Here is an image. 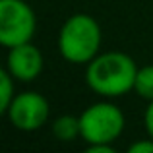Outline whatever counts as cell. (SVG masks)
Here are the masks:
<instances>
[{
	"label": "cell",
	"mask_w": 153,
	"mask_h": 153,
	"mask_svg": "<svg viewBox=\"0 0 153 153\" xmlns=\"http://www.w3.org/2000/svg\"><path fill=\"white\" fill-rule=\"evenodd\" d=\"M138 70L132 56L118 51L103 52L87 62L85 83L101 97H120L134 91Z\"/></svg>",
	"instance_id": "cell-1"
},
{
	"label": "cell",
	"mask_w": 153,
	"mask_h": 153,
	"mask_svg": "<svg viewBox=\"0 0 153 153\" xmlns=\"http://www.w3.org/2000/svg\"><path fill=\"white\" fill-rule=\"evenodd\" d=\"M101 27L89 14H74L58 33V51L70 64H87L99 54Z\"/></svg>",
	"instance_id": "cell-2"
},
{
	"label": "cell",
	"mask_w": 153,
	"mask_h": 153,
	"mask_svg": "<svg viewBox=\"0 0 153 153\" xmlns=\"http://www.w3.org/2000/svg\"><path fill=\"white\" fill-rule=\"evenodd\" d=\"M82 138L89 143H112L124 132V112L112 103H95L79 114Z\"/></svg>",
	"instance_id": "cell-3"
},
{
	"label": "cell",
	"mask_w": 153,
	"mask_h": 153,
	"mask_svg": "<svg viewBox=\"0 0 153 153\" xmlns=\"http://www.w3.org/2000/svg\"><path fill=\"white\" fill-rule=\"evenodd\" d=\"M35 27L37 18L29 0H0V43L6 49L29 43Z\"/></svg>",
	"instance_id": "cell-4"
},
{
	"label": "cell",
	"mask_w": 153,
	"mask_h": 153,
	"mask_svg": "<svg viewBox=\"0 0 153 153\" xmlns=\"http://www.w3.org/2000/svg\"><path fill=\"white\" fill-rule=\"evenodd\" d=\"M51 105L47 97L37 91H23L14 97L12 105L6 111V118L14 128L22 132H35L49 120Z\"/></svg>",
	"instance_id": "cell-5"
},
{
	"label": "cell",
	"mask_w": 153,
	"mask_h": 153,
	"mask_svg": "<svg viewBox=\"0 0 153 153\" xmlns=\"http://www.w3.org/2000/svg\"><path fill=\"white\" fill-rule=\"evenodd\" d=\"M8 66L6 70L14 76L18 82H33L43 72V54L35 45L23 43V45L8 49Z\"/></svg>",
	"instance_id": "cell-6"
},
{
	"label": "cell",
	"mask_w": 153,
	"mask_h": 153,
	"mask_svg": "<svg viewBox=\"0 0 153 153\" xmlns=\"http://www.w3.org/2000/svg\"><path fill=\"white\" fill-rule=\"evenodd\" d=\"M52 136L60 142H74L76 138H82V124L79 116L62 114L52 122Z\"/></svg>",
	"instance_id": "cell-7"
},
{
	"label": "cell",
	"mask_w": 153,
	"mask_h": 153,
	"mask_svg": "<svg viewBox=\"0 0 153 153\" xmlns=\"http://www.w3.org/2000/svg\"><path fill=\"white\" fill-rule=\"evenodd\" d=\"M134 91L140 97L147 99V101H153V64H147V66L138 70Z\"/></svg>",
	"instance_id": "cell-8"
},
{
	"label": "cell",
	"mask_w": 153,
	"mask_h": 153,
	"mask_svg": "<svg viewBox=\"0 0 153 153\" xmlns=\"http://www.w3.org/2000/svg\"><path fill=\"white\" fill-rule=\"evenodd\" d=\"M14 76L10 74L8 70L0 72V112L6 114L8 107L12 105L16 97V91H14Z\"/></svg>",
	"instance_id": "cell-9"
},
{
	"label": "cell",
	"mask_w": 153,
	"mask_h": 153,
	"mask_svg": "<svg viewBox=\"0 0 153 153\" xmlns=\"http://www.w3.org/2000/svg\"><path fill=\"white\" fill-rule=\"evenodd\" d=\"M130 153H153V138L147 136V140H142V142H136L128 147Z\"/></svg>",
	"instance_id": "cell-10"
},
{
	"label": "cell",
	"mask_w": 153,
	"mask_h": 153,
	"mask_svg": "<svg viewBox=\"0 0 153 153\" xmlns=\"http://www.w3.org/2000/svg\"><path fill=\"white\" fill-rule=\"evenodd\" d=\"M87 153H114V146L112 143H89L85 147Z\"/></svg>",
	"instance_id": "cell-11"
},
{
	"label": "cell",
	"mask_w": 153,
	"mask_h": 153,
	"mask_svg": "<svg viewBox=\"0 0 153 153\" xmlns=\"http://www.w3.org/2000/svg\"><path fill=\"white\" fill-rule=\"evenodd\" d=\"M143 122H146V130H147V136L153 138V101H149L146 108V114H143Z\"/></svg>",
	"instance_id": "cell-12"
}]
</instances>
